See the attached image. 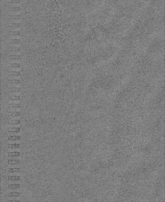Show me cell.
<instances>
[{
  "mask_svg": "<svg viewBox=\"0 0 165 202\" xmlns=\"http://www.w3.org/2000/svg\"><path fill=\"white\" fill-rule=\"evenodd\" d=\"M4 27L7 30L20 31L21 25L20 23H6Z\"/></svg>",
  "mask_w": 165,
  "mask_h": 202,
  "instance_id": "cell-1",
  "label": "cell"
},
{
  "mask_svg": "<svg viewBox=\"0 0 165 202\" xmlns=\"http://www.w3.org/2000/svg\"><path fill=\"white\" fill-rule=\"evenodd\" d=\"M6 23H20V15H7L5 17Z\"/></svg>",
  "mask_w": 165,
  "mask_h": 202,
  "instance_id": "cell-2",
  "label": "cell"
},
{
  "mask_svg": "<svg viewBox=\"0 0 165 202\" xmlns=\"http://www.w3.org/2000/svg\"><path fill=\"white\" fill-rule=\"evenodd\" d=\"M5 35L7 39H20V31L7 30Z\"/></svg>",
  "mask_w": 165,
  "mask_h": 202,
  "instance_id": "cell-3",
  "label": "cell"
},
{
  "mask_svg": "<svg viewBox=\"0 0 165 202\" xmlns=\"http://www.w3.org/2000/svg\"><path fill=\"white\" fill-rule=\"evenodd\" d=\"M21 11L20 7H8L7 9V15H20Z\"/></svg>",
  "mask_w": 165,
  "mask_h": 202,
  "instance_id": "cell-4",
  "label": "cell"
},
{
  "mask_svg": "<svg viewBox=\"0 0 165 202\" xmlns=\"http://www.w3.org/2000/svg\"><path fill=\"white\" fill-rule=\"evenodd\" d=\"M7 42L10 46L20 47V39H7Z\"/></svg>",
  "mask_w": 165,
  "mask_h": 202,
  "instance_id": "cell-5",
  "label": "cell"
},
{
  "mask_svg": "<svg viewBox=\"0 0 165 202\" xmlns=\"http://www.w3.org/2000/svg\"><path fill=\"white\" fill-rule=\"evenodd\" d=\"M8 53L13 55H20V48L17 47L9 46L8 49Z\"/></svg>",
  "mask_w": 165,
  "mask_h": 202,
  "instance_id": "cell-6",
  "label": "cell"
},
{
  "mask_svg": "<svg viewBox=\"0 0 165 202\" xmlns=\"http://www.w3.org/2000/svg\"><path fill=\"white\" fill-rule=\"evenodd\" d=\"M8 74L10 79H18L21 75V72L20 71H9Z\"/></svg>",
  "mask_w": 165,
  "mask_h": 202,
  "instance_id": "cell-7",
  "label": "cell"
},
{
  "mask_svg": "<svg viewBox=\"0 0 165 202\" xmlns=\"http://www.w3.org/2000/svg\"><path fill=\"white\" fill-rule=\"evenodd\" d=\"M8 84L10 87H17L21 83L20 79H9L8 81Z\"/></svg>",
  "mask_w": 165,
  "mask_h": 202,
  "instance_id": "cell-8",
  "label": "cell"
},
{
  "mask_svg": "<svg viewBox=\"0 0 165 202\" xmlns=\"http://www.w3.org/2000/svg\"><path fill=\"white\" fill-rule=\"evenodd\" d=\"M20 60V55H10L8 57V60L10 63H19Z\"/></svg>",
  "mask_w": 165,
  "mask_h": 202,
  "instance_id": "cell-9",
  "label": "cell"
},
{
  "mask_svg": "<svg viewBox=\"0 0 165 202\" xmlns=\"http://www.w3.org/2000/svg\"><path fill=\"white\" fill-rule=\"evenodd\" d=\"M20 95H11L9 97L8 101L10 103H20Z\"/></svg>",
  "mask_w": 165,
  "mask_h": 202,
  "instance_id": "cell-10",
  "label": "cell"
},
{
  "mask_svg": "<svg viewBox=\"0 0 165 202\" xmlns=\"http://www.w3.org/2000/svg\"><path fill=\"white\" fill-rule=\"evenodd\" d=\"M7 68L10 71L19 70L20 68V64L19 63H10L8 65Z\"/></svg>",
  "mask_w": 165,
  "mask_h": 202,
  "instance_id": "cell-11",
  "label": "cell"
},
{
  "mask_svg": "<svg viewBox=\"0 0 165 202\" xmlns=\"http://www.w3.org/2000/svg\"><path fill=\"white\" fill-rule=\"evenodd\" d=\"M21 88L18 87H10L8 88V91L11 94H17L20 93Z\"/></svg>",
  "mask_w": 165,
  "mask_h": 202,
  "instance_id": "cell-12",
  "label": "cell"
},
{
  "mask_svg": "<svg viewBox=\"0 0 165 202\" xmlns=\"http://www.w3.org/2000/svg\"><path fill=\"white\" fill-rule=\"evenodd\" d=\"M7 4L9 7H20V0H8Z\"/></svg>",
  "mask_w": 165,
  "mask_h": 202,
  "instance_id": "cell-13",
  "label": "cell"
},
{
  "mask_svg": "<svg viewBox=\"0 0 165 202\" xmlns=\"http://www.w3.org/2000/svg\"><path fill=\"white\" fill-rule=\"evenodd\" d=\"M8 107L10 109H18L21 107V104L20 103H9L8 104Z\"/></svg>",
  "mask_w": 165,
  "mask_h": 202,
  "instance_id": "cell-14",
  "label": "cell"
},
{
  "mask_svg": "<svg viewBox=\"0 0 165 202\" xmlns=\"http://www.w3.org/2000/svg\"><path fill=\"white\" fill-rule=\"evenodd\" d=\"M21 153L20 152H9L8 153V157H19Z\"/></svg>",
  "mask_w": 165,
  "mask_h": 202,
  "instance_id": "cell-15",
  "label": "cell"
},
{
  "mask_svg": "<svg viewBox=\"0 0 165 202\" xmlns=\"http://www.w3.org/2000/svg\"><path fill=\"white\" fill-rule=\"evenodd\" d=\"M8 139L11 141H17L21 139V136L20 135H8Z\"/></svg>",
  "mask_w": 165,
  "mask_h": 202,
  "instance_id": "cell-16",
  "label": "cell"
},
{
  "mask_svg": "<svg viewBox=\"0 0 165 202\" xmlns=\"http://www.w3.org/2000/svg\"><path fill=\"white\" fill-rule=\"evenodd\" d=\"M8 180L11 181H19L21 180V176H8Z\"/></svg>",
  "mask_w": 165,
  "mask_h": 202,
  "instance_id": "cell-17",
  "label": "cell"
},
{
  "mask_svg": "<svg viewBox=\"0 0 165 202\" xmlns=\"http://www.w3.org/2000/svg\"><path fill=\"white\" fill-rule=\"evenodd\" d=\"M8 123L10 125H19L21 124V120L20 119H9Z\"/></svg>",
  "mask_w": 165,
  "mask_h": 202,
  "instance_id": "cell-18",
  "label": "cell"
},
{
  "mask_svg": "<svg viewBox=\"0 0 165 202\" xmlns=\"http://www.w3.org/2000/svg\"><path fill=\"white\" fill-rule=\"evenodd\" d=\"M21 162V160H8L7 161V164L10 165H14L19 164Z\"/></svg>",
  "mask_w": 165,
  "mask_h": 202,
  "instance_id": "cell-19",
  "label": "cell"
},
{
  "mask_svg": "<svg viewBox=\"0 0 165 202\" xmlns=\"http://www.w3.org/2000/svg\"><path fill=\"white\" fill-rule=\"evenodd\" d=\"M8 113L9 116L13 118L20 117L21 115L20 111H9Z\"/></svg>",
  "mask_w": 165,
  "mask_h": 202,
  "instance_id": "cell-20",
  "label": "cell"
},
{
  "mask_svg": "<svg viewBox=\"0 0 165 202\" xmlns=\"http://www.w3.org/2000/svg\"><path fill=\"white\" fill-rule=\"evenodd\" d=\"M21 128L19 127H10L8 128V132L10 133H18L20 132Z\"/></svg>",
  "mask_w": 165,
  "mask_h": 202,
  "instance_id": "cell-21",
  "label": "cell"
},
{
  "mask_svg": "<svg viewBox=\"0 0 165 202\" xmlns=\"http://www.w3.org/2000/svg\"><path fill=\"white\" fill-rule=\"evenodd\" d=\"M21 186L19 184H10L8 186V188L10 189H17L20 188Z\"/></svg>",
  "mask_w": 165,
  "mask_h": 202,
  "instance_id": "cell-22",
  "label": "cell"
},
{
  "mask_svg": "<svg viewBox=\"0 0 165 202\" xmlns=\"http://www.w3.org/2000/svg\"><path fill=\"white\" fill-rule=\"evenodd\" d=\"M8 146L10 149H18L20 147V144L17 143L9 144L8 145Z\"/></svg>",
  "mask_w": 165,
  "mask_h": 202,
  "instance_id": "cell-23",
  "label": "cell"
},
{
  "mask_svg": "<svg viewBox=\"0 0 165 202\" xmlns=\"http://www.w3.org/2000/svg\"><path fill=\"white\" fill-rule=\"evenodd\" d=\"M21 193L18 192H10L8 194V197H19L21 195Z\"/></svg>",
  "mask_w": 165,
  "mask_h": 202,
  "instance_id": "cell-24",
  "label": "cell"
},
{
  "mask_svg": "<svg viewBox=\"0 0 165 202\" xmlns=\"http://www.w3.org/2000/svg\"><path fill=\"white\" fill-rule=\"evenodd\" d=\"M21 169L20 168H11L8 170L9 173H19Z\"/></svg>",
  "mask_w": 165,
  "mask_h": 202,
  "instance_id": "cell-25",
  "label": "cell"
},
{
  "mask_svg": "<svg viewBox=\"0 0 165 202\" xmlns=\"http://www.w3.org/2000/svg\"><path fill=\"white\" fill-rule=\"evenodd\" d=\"M20 200H9L8 202H20Z\"/></svg>",
  "mask_w": 165,
  "mask_h": 202,
  "instance_id": "cell-26",
  "label": "cell"
}]
</instances>
